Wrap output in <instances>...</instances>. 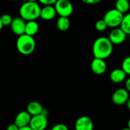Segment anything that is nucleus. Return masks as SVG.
<instances>
[{"instance_id": "f257e3e1", "label": "nucleus", "mask_w": 130, "mask_h": 130, "mask_svg": "<svg viewBox=\"0 0 130 130\" xmlns=\"http://www.w3.org/2000/svg\"><path fill=\"white\" fill-rule=\"evenodd\" d=\"M113 50V44L108 37L97 38L93 44V54L94 57L106 60L111 56Z\"/></svg>"}, {"instance_id": "f03ea898", "label": "nucleus", "mask_w": 130, "mask_h": 130, "mask_svg": "<svg viewBox=\"0 0 130 130\" xmlns=\"http://www.w3.org/2000/svg\"><path fill=\"white\" fill-rule=\"evenodd\" d=\"M41 8L37 2H25L19 8V15L26 22L40 18Z\"/></svg>"}, {"instance_id": "7ed1b4c3", "label": "nucleus", "mask_w": 130, "mask_h": 130, "mask_svg": "<svg viewBox=\"0 0 130 130\" xmlns=\"http://www.w3.org/2000/svg\"><path fill=\"white\" fill-rule=\"evenodd\" d=\"M36 47V42L33 36L23 34L17 38L16 48L18 51L23 55H29L32 54Z\"/></svg>"}, {"instance_id": "20e7f679", "label": "nucleus", "mask_w": 130, "mask_h": 130, "mask_svg": "<svg viewBox=\"0 0 130 130\" xmlns=\"http://www.w3.org/2000/svg\"><path fill=\"white\" fill-rule=\"evenodd\" d=\"M123 17H124V14L120 12L119 10H117L115 8V9H109L105 13L103 16V20L106 22L108 28H115L120 27Z\"/></svg>"}, {"instance_id": "39448f33", "label": "nucleus", "mask_w": 130, "mask_h": 130, "mask_svg": "<svg viewBox=\"0 0 130 130\" xmlns=\"http://www.w3.org/2000/svg\"><path fill=\"white\" fill-rule=\"evenodd\" d=\"M54 7L59 16L70 17L74 12L73 4L69 0H57Z\"/></svg>"}, {"instance_id": "423d86ee", "label": "nucleus", "mask_w": 130, "mask_h": 130, "mask_svg": "<svg viewBox=\"0 0 130 130\" xmlns=\"http://www.w3.org/2000/svg\"><path fill=\"white\" fill-rule=\"evenodd\" d=\"M47 116L43 114H38L31 116L29 125L34 130H45L47 126Z\"/></svg>"}, {"instance_id": "0eeeda50", "label": "nucleus", "mask_w": 130, "mask_h": 130, "mask_svg": "<svg viewBox=\"0 0 130 130\" xmlns=\"http://www.w3.org/2000/svg\"><path fill=\"white\" fill-rule=\"evenodd\" d=\"M129 98V92L125 88H119L114 91L112 96V101L115 105L121 106L128 101Z\"/></svg>"}, {"instance_id": "6e6552de", "label": "nucleus", "mask_w": 130, "mask_h": 130, "mask_svg": "<svg viewBox=\"0 0 130 130\" xmlns=\"http://www.w3.org/2000/svg\"><path fill=\"white\" fill-rule=\"evenodd\" d=\"M90 68L93 73L96 75L103 74L107 69V64L104 59L94 57L90 63Z\"/></svg>"}, {"instance_id": "1a4fd4ad", "label": "nucleus", "mask_w": 130, "mask_h": 130, "mask_svg": "<svg viewBox=\"0 0 130 130\" xmlns=\"http://www.w3.org/2000/svg\"><path fill=\"white\" fill-rule=\"evenodd\" d=\"M25 27H26V21L20 16L14 18L10 25L11 30L13 32V34L18 36L25 34Z\"/></svg>"}, {"instance_id": "9d476101", "label": "nucleus", "mask_w": 130, "mask_h": 130, "mask_svg": "<svg viewBox=\"0 0 130 130\" xmlns=\"http://www.w3.org/2000/svg\"><path fill=\"white\" fill-rule=\"evenodd\" d=\"M126 35V33L120 27H118L112 28L108 38L113 44H120L125 41Z\"/></svg>"}, {"instance_id": "9b49d317", "label": "nucleus", "mask_w": 130, "mask_h": 130, "mask_svg": "<svg viewBox=\"0 0 130 130\" xmlns=\"http://www.w3.org/2000/svg\"><path fill=\"white\" fill-rule=\"evenodd\" d=\"M75 130H93V122L87 116L79 117L75 122Z\"/></svg>"}, {"instance_id": "f8f14e48", "label": "nucleus", "mask_w": 130, "mask_h": 130, "mask_svg": "<svg viewBox=\"0 0 130 130\" xmlns=\"http://www.w3.org/2000/svg\"><path fill=\"white\" fill-rule=\"evenodd\" d=\"M31 119V116L27 110L21 111L16 115L14 122L19 128H21V127H24L26 125H29Z\"/></svg>"}, {"instance_id": "ddd939ff", "label": "nucleus", "mask_w": 130, "mask_h": 130, "mask_svg": "<svg viewBox=\"0 0 130 130\" xmlns=\"http://www.w3.org/2000/svg\"><path fill=\"white\" fill-rule=\"evenodd\" d=\"M57 12L54 6H44L41 8L40 18L44 21H51L56 16Z\"/></svg>"}, {"instance_id": "4468645a", "label": "nucleus", "mask_w": 130, "mask_h": 130, "mask_svg": "<svg viewBox=\"0 0 130 130\" xmlns=\"http://www.w3.org/2000/svg\"><path fill=\"white\" fill-rule=\"evenodd\" d=\"M127 74L122 68H116L112 70L109 74V79L115 84H120L126 78Z\"/></svg>"}, {"instance_id": "2eb2a0df", "label": "nucleus", "mask_w": 130, "mask_h": 130, "mask_svg": "<svg viewBox=\"0 0 130 130\" xmlns=\"http://www.w3.org/2000/svg\"><path fill=\"white\" fill-rule=\"evenodd\" d=\"M26 110L31 114V116H33L38 114H41L44 110V107L40 103L37 101H31L27 105Z\"/></svg>"}, {"instance_id": "dca6fc26", "label": "nucleus", "mask_w": 130, "mask_h": 130, "mask_svg": "<svg viewBox=\"0 0 130 130\" xmlns=\"http://www.w3.org/2000/svg\"><path fill=\"white\" fill-rule=\"evenodd\" d=\"M38 30H39V25L36 22V20L26 22L25 34L31 36H34L38 32Z\"/></svg>"}, {"instance_id": "f3484780", "label": "nucleus", "mask_w": 130, "mask_h": 130, "mask_svg": "<svg viewBox=\"0 0 130 130\" xmlns=\"http://www.w3.org/2000/svg\"><path fill=\"white\" fill-rule=\"evenodd\" d=\"M71 26V22L69 17L60 16L57 20V28L60 31H66Z\"/></svg>"}, {"instance_id": "a211bd4d", "label": "nucleus", "mask_w": 130, "mask_h": 130, "mask_svg": "<svg viewBox=\"0 0 130 130\" xmlns=\"http://www.w3.org/2000/svg\"><path fill=\"white\" fill-rule=\"evenodd\" d=\"M115 8L123 14L127 13L130 9L129 0H116Z\"/></svg>"}, {"instance_id": "6ab92c4d", "label": "nucleus", "mask_w": 130, "mask_h": 130, "mask_svg": "<svg viewBox=\"0 0 130 130\" xmlns=\"http://www.w3.org/2000/svg\"><path fill=\"white\" fill-rule=\"evenodd\" d=\"M120 28L126 33V35H130V12L124 14V17L120 25Z\"/></svg>"}, {"instance_id": "aec40b11", "label": "nucleus", "mask_w": 130, "mask_h": 130, "mask_svg": "<svg viewBox=\"0 0 130 130\" xmlns=\"http://www.w3.org/2000/svg\"><path fill=\"white\" fill-rule=\"evenodd\" d=\"M121 68L125 72L127 75L130 76V55L125 57L122 60V64H121Z\"/></svg>"}, {"instance_id": "412c9836", "label": "nucleus", "mask_w": 130, "mask_h": 130, "mask_svg": "<svg viewBox=\"0 0 130 130\" xmlns=\"http://www.w3.org/2000/svg\"><path fill=\"white\" fill-rule=\"evenodd\" d=\"M107 28H108V26H107L106 22L103 20V19L96 21V22L95 23V28L98 31H103Z\"/></svg>"}, {"instance_id": "4be33fe9", "label": "nucleus", "mask_w": 130, "mask_h": 130, "mask_svg": "<svg viewBox=\"0 0 130 130\" xmlns=\"http://www.w3.org/2000/svg\"><path fill=\"white\" fill-rule=\"evenodd\" d=\"M0 18H1L3 26H10L13 20V18L9 14H4L2 16H0Z\"/></svg>"}, {"instance_id": "5701e85b", "label": "nucleus", "mask_w": 130, "mask_h": 130, "mask_svg": "<svg viewBox=\"0 0 130 130\" xmlns=\"http://www.w3.org/2000/svg\"><path fill=\"white\" fill-rule=\"evenodd\" d=\"M51 130H69L68 127L65 125V124H63V123H58V124H56L54 125Z\"/></svg>"}, {"instance_id": "b1692460", "label": "nucleus", "mask_w": 130, "mask_h": 130, "mask_svg": "<svg viewBox=\"0 0 130 130\" xmlns=\"http://www.w3.org/2000/svg\"><path fill=\"white\" fill-rule=\"evenodd\" d=\"M57 1V0H38V2L44 6H54Z\"/></svg>"}, {"instance_id": "393cba45", "label": "nucleus", "mask_w": 130, "mask_h": 130, "mask_svg": "<svg viewBox=\"0 0 130 130\" xmlns=\"http://www.w3.org/2000/svg\"><path fill=\"white\" fill-rule=\"evenodd\" d=\"M84 3L88 4V5H95L101 2V0H81Z\"/></svg>"}, {"instance_id": "a878e982", "label": "nucleus", "mask_w": 130, "mask_h": 130, "mask_svg": "<svg viewBox=\"0 0 130 130\" xmlns=\"http://www.w3.org/2000/svg\"><path fill=\"white\" fill-rule=\"evenodd\" d=\"M6 130H19V127L14 122V123L9 124V125L7 126Z\"/></svg>"}, {"instance_id": "bb28decb", "label": "nucleus", "mask_w": 130, "mask_h": 130, "mask_svg": "<svg viewBox=\"0 0 130 130\" xmlns=\"http://www.w3.org/2000/svg\"><path fill=\"white\" fill-rule=\"evenodd\" d=\"M125 89L130 93V76H129V77L125 80Z\"/></svg>"}, {"instance_id": "cd10ccee", "label": "nucleus", "mask_w": 130, "mask_h": 130, "mask_svg": "<svg viewBox=\"0 0 130 130\" xmlns=\"http://www.w3.org/2000/svg\"><path fill=\"white\" fill-rule=\"evenodd\" d=\"M19 130H34V129L30 125H26V126L19 128Z\"/></svg>"}, {"instance_id": "c85d7f7f", "label": "nucleus", "mask_w": 130, "mask_h": 130, "mask_svg": "<svg viewBox=\"0 0 130 130\" xmlns=\"http://www.w3.org/2000/svg\"><path fill=\"white\" fill-rule=\"evenodd\" d=\"M126 106H127V108H128V109L130 111V97L128 98V101L126 102Z\"/></svg>"}, {"instance_id": "c756f323", "label": "nucleus", "mask_w": 130, "mask_h": 130, "mask_svg": "<svg viewBox=\"0 0 130 130\" xmlns=\"http://www.w3.org/2000/svg\"><path fill=\"white\" fill-rule=\"evenodd\" d=\"M4 26H3V23H2V21H1V18H0V31H2V29H3V28Z\"/></svg>"}, {"instance_id": "7c9ffc66", "label": "nucleus", "mask_w": 130, "mask_h": 130, "mask_svg": "<svg viewBox=\"0 0 130 130\" xmlns=\"http://www.w3.org/2000/svg\"><path fill=\"white\" fill-rule=\"evenodd\" d=\"M127 126L130 128V119H128V123H127Z\"/></svg>"}, {"instance_id": "2f4dec72", "label": "nucleus", "mask_w": 130, "mask_h": 130, "mask_svg": "<svg viewBox=\"0 0 130 130\" xmlns=\"http://www.w3.org/2000/svg\"><path fill=\"white\" fill-rule=\"evenodd\" d=\"M38 0H28L27 2H38Z\"/></svg>"}, {"instance_id": "473e14b6", "label": "nucleus", "mask_w": 130, "mask_h": 130, "mask_svg": "<svg viewBox=\"0 0 130 130\" xmlns=\"http://www.w3.org/2000/svg\"><path fill=\"white\" fill-rule=\"evenodd\" d=\"M122 130H130V128H129L128 127H127V128H122Z\"/></svg>"}, {"instance_id": "72a5a7b5", "label": "nucleus", "mask_w": 130, "mask_h": 130, "mask_svg": "<svg viewBox=\"0 0 130 130\" xmlns=\"http://www.w3.org/2000/svg\"><path fill=\"white\" fill-rule=\"evenodd\" d=\"M9 1H16V0H9Z\"/></svg>"}, {"instance_id": "f704fd0d", "label": "nucleus", "mask_w": 130, "mask_h": 130, "mask_svg": "<svg viewBox=\"0 0 130 130\" xmlns=\"http://www.w3.org/2000/svg\"><path fill=\"white\" fill-rule=\"evenodd\" d=\"M113 1H116V0H113Z\"/></svg>"}, {"instance_id": "c9c22d12", "label": "nucleus", "mask_w": 130, "mask_h": 130, "mask_svg": "<svg viewBox=\"0 0 130 130\" xmlns=\"http://www.w3.org/2000/svg\"><path fill=\"white\" fill-rule=\"evenodd\" d=\"M129 2H130V0H129Z\"/></svg>"}]
</instances>
